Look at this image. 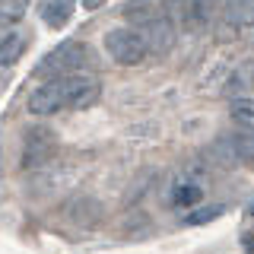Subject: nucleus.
Returning a JSON list of instances; mask_svg holds the SVG:
<instances>
[{
	"instance_id": "obj_1",
	"label": "nucleus",
	"mask_w": 254,
	"mask_h": 254,
	"mask_svg": "<svg viewBox=\"0 0 254 254\" xmlns=\"http://www.w3.org/2000/svg\"><path fill=\"white\" fill-rule=\"evenodd\" d=\"M99 79L89 73H67V76H51L48 83L35 86L29 92V111L38 118L58 115L67 108H89L99 102Z\"/></svg>"
},
{
	"instance_id": "obj_2",
	"label": "nucleus",
	"mask_w": 254,
	"mask_h": 254,
	"mask_svg": "<svg viewBox=\"0 0 254 254\" xmlns=\"http://www.w3.org/2000/svg\"><path fill=\"white\" fill-rule=\"evenodd\" d=\"M105 51L108 58L121 67H137V64L146 61V42L137 29L130 26H118V29H108L105 32Z\"/></svg>"
},
{
	"instance_id": "obj_3",
	"label": "nucleus",
	"mask_w": 254,
	"mask_h": 254,
	"mask_svg": "<svg viewBox=\"0 0 254 254\" xmlns=\"http://www.w3.org/2000/svg\"><path fill=\"white\" fill-rule=\"evenodd\" d=\"M86 64H89V48L83 42H64L51 54H45L38 70L42 73H54V76H67V73H79Z\"/></svg>"
},
{
	"instance_id": "obj_4",
	"label": "nucleus",
	"mask_w": 254,
	"mask_h": 254,
	"mask_svg": "<svg viewBox=\"0 0 254 254\" xmlns=\"http://www.w3.org/2000/svg\"><path fill=\"white\" fill-rule=\"evenodd\" d=\"M58 153V137L48 127H32L22 140V169H42Z\"/></svg>"
},
{
	"instance_id": "obj_5",
	"label": "nucleus",
	"mask_w": 254,
	"mask_h": 254,
	"mask_svg": "<svg viewBox=\"0 0 254 254\" xmlns=\"http://www.w3.org/2000/svg\"><path fill=\"white\" fill-rule=\"evenodd\" d=\"M251 29V0H232L219 22V42H232Z\"/></svg>"
},
{
	"instance_id": "obj_6",
	"label": "nucleus",
	"mask_w": 254,
	"mask_h": 254,
	"mask_svg": "<svg viewBox=\"0 0 254 254\" xmlns=\"http://www.w3.org/2000/svg\"><path fill=\"white\" fill-rule=\"evenodd\" d=\"M222 0H181V22L190 29V32H203L216 19Z\"/></svg>"
},
{
	"instance_id": "obj_7",
	"label": "nucleus",
	"mask_w": 254,
	"mask_h": 254,
	"mask_svg": "<svg viewBox=\"0 0 254 254\" xmlns=\"http://www.w3.org/2000/svg\"><path fill=\"white\" fill-rule=\"evenodd\" d=\"M26 48H29V32L13 29V26L0 29V67L16 64L22 54H26Z\"/></svg>"
},
{
	"instance_id": "obj_8",
	"label": "nucleus",
	"mask_w": 254,
	"mask_h": 254,
	"mask_svg": "<svg viewBox=\"0 0 254 254\" xmlns=\"http://www.w3.org/2000/svg\"><path fill=\"white\" fill-rule=\"evenodd\" d=\"M73 10H76V0H42L38 3V16L51 29H64L73 19Z\"/></svg>"
},
{
	"instance_id": "obj_9",
	"label": "nucleus",
	"mask_w": 254,
	"mask_h": 254,
	"mask_svg": "<svg viewBox=\"0 0 254 254\" xmlns=\"http://www.w3.org/2000/svg\"><path fill=\"white\" fill-rule=\"evenodd\" d=\"M156 6H159V0H133V3L124 6V19L130 22V29H140L156 13Z\"/></svg>"
},
{
	"instance_id": "obj_10",
	"label": "nucleus",
	"mask_w": 254,
	"mask_h": 254,
	"mask_svg": "<svg viewBox=\"0 0 254 254\" xmlns=\"http://www.w3.org/2000/svg\"><path fill=\"white\" fill-rule=\"evenodd\" d=\"M29 13V0H0V29L16 26Z\"/></svg>"
},
{
	"instance_id": "obj_11",
	"label": "nucleus",
	"mask_w": 254,
	"mask_h": 254,
	"mask_svg": "<svg viewBox=\"0 0 254 254\" xmlns=\"http://www.w3.org/2000/svg\"><path fill=\"white\" fill-rule=\"evenodd\" d=\"M232 121H238L245 130H251V124H254V105H251V99H232Z\"/></svg>"
},
{
	"instance_id": "obj_12",
	"label": "nucleus",
	"mask_w": 254,
	"mask_h": 254,
	"mask_svg": "<svg viewBox=\"0 0 254 254\" xmlns=\"http://www.w3.org/2000/svg\"><path fill=\"white\" fill-rule=\"evenodd\" d=\"M203 197V190H200V185H181L178 190H175V203L185 210V206H190V203H197Z\"/></svg>"
},
{
	"instance_id": "obj_13",
	"label": "nucleus",
	"mask_w": 254,
	"mask_h": 254,
	"mask_svg": "<svg viewBox=\"0 0 254 254\" xmlns=\"http://www.w3.org/2000/svg\"><path fill=\"white\" fill-rule=\"evenodd\" d=\"M222 210H226V206H206V210H200V213H190L188 222H190V226H197V222H210V219L222 216Z\"/></svg>"
},
{
	"instance_id": "obj_14",
	"label": "nucleus",
	"mask_w": 254,
	"mask_h": 254,
	"mask_svg": "<svg viewBox=\"0 0 254 254\" xmlns=\"http://www.w3.org/2000/svg\"><path fill=\"white\" fill-rule=\"evenodd\" d=\"M99 6H105V0H83V10H99Z\"/></svg>"
}]
</instances>
